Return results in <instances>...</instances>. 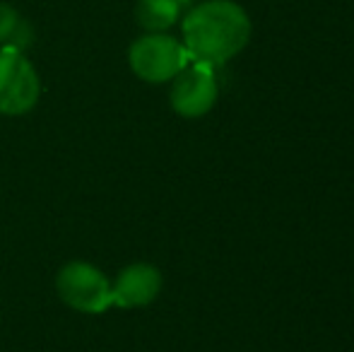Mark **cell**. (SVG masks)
I'll return each instance as SVG.
<instances>
[{"label": "cell", "instance_id": "cell-2", "mask_svg": "<svg viewBox=\"0 0 354 352\" xmlns=\"http://www.w3.org/2000/svg\"><path fill=\"white\" fill-rule=\"evenodd\" d=\"M131 71L149 85L169 82L191 63L186 46L164 32H147L136 39L128 51Z\"/></svg>", "mask_w": 354, "mask_h": 352}, {"label": "cell", "instance_id": "cell-4", "mask_svg": "<svg viewBox=\"0 0 354 352\" xmlns=\"http://www.w3.org/2000/svg\"><path fill=\"white\" fill-rule=\"evenodd\" d=\"M56 290L71 309L82 314H104L113 304L109 277L87 261L63 266L56 275Z\"/></svg>", "mask_w": 354, "mask_h": 352}, {"label": "cell", "instance_id": "cell-3", "mask_svg": "<svg viewBox=\"0 0 354 352\" xmlns=\"http://www.w3.org/2000/svg\"><path fill=\"white\" fill-rule=\"evenodd\" d=\"M41 99V77L24 51L0 48V113L22 116Z\"/></svg>", "mask_w": 354, "mask_h": 352}, {"label": "cell", "instance_id": "cell-8", "mask_svg": "<svg viewBox=\"0 0 354 352\" xmlns=\"http://www.w3.org/2000/svg\"><path fill=\"white\" fill-rule=\"evenodd\" d=\"M34 32L32 24L12 8V5L0 3V48H17V51H24V48L32 44Z\"/></svg>", "mask_w": 354, "mask_h": 352}, {"label": "cell", "instance_id": "cell-9", "mask_svg": "<svg viewBox=\"0 0 354 352\" xmlns=\"http://www.w3.org/2000/svg\"><path fill=\"white\" fill-rule=\"evenodd\" d=\"M178 3H188V0H178Z\"/></svg>", "mask_w": 354, "mask_h": 352}, {"label": "cell", "instance_id": "cell-6", "mask_svg": "<svg viewBox=\"0 0 354 352\" xmlns=\"http://www.w3.org/2000/svg\"><path fill=\"white\" fill-rule=\"evenodd\" d=\"M162 292V272L152 263H131L118 272L111 285V299L121 309L147 306Z\"/></svg>", "mask_w": 354, "mask_h": 352}, {"label": "cell", "instance_id": "cell-7", "mask_svg": "<svg viewBox=\"0 0 354 352\" xmlns=\"http://www.w3.org/2000/svg\"><path fill=\"white\" fill-rule=\"evenodd\" d=\"M181 15L178 0H138L136 17L147 32H167Z\"/></svg>", "mask_w": 354, "mask_h": 352}, {"label": "cell", "instance_id": "cell-5", "mask_svg": "<svg viewBox=\"0 0 354 352\" xmlns=\"http://www.w3.org/2000/svg\"><path fill=\"white\" fill-rule=\"evenodd\" d=\"M219 87L214 80L212 66L207 63H188L176 77L171 87V106L183 118H201L212 111L217 104Z\"/></svg>", "mask_w": 354, "mask_h": 352}, {"label": "cell", "instance_id": "cell-1", "mask_svg": "<svg viewBox=\"0 0 354 352\" xmlns=\"http://www.w3.org/2000/svg\"><path fill=\"white\" fill-rule=\"evenodd\" d=\"M251 19L234 0H205L183 19V46L191 61L224 66L246 48Z\"/></svg>", "mask_w": 354, "mask_h": 352}]
</instances>
